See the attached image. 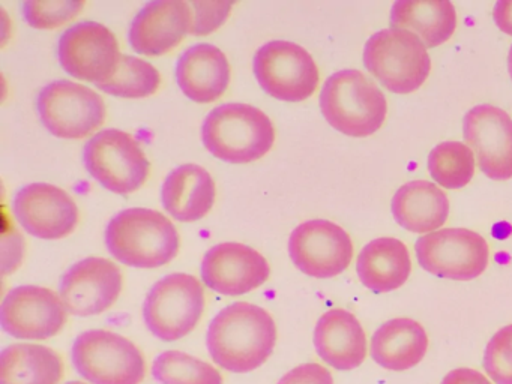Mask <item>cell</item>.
<instances>
[{
    "label": "cell",
    "mask_w": 512,
    "mask_h": 384,
    "mask_svg": "<svg viewBox=\"0 0 512 384\" xmlns=\"http://www.w3.org/2000/svg\"><path fill=\"white\" fill-rule=\"evenodd\" d=\"M152 374L161 384H223L217 368L175 350L166 351L154 360Z\"/></svg>",
    "instance_id": "f546056e"
},
{
    "label": "cell",
    "mask_w": 512,
    "mask_h": 384,
    "mask_svg": "<svg viewBox=\"0 0 512 384\" xmlns=\"http://www.w3.org/2000/svg\"><path fill=\"white\" fill-rule=\"evenodd\" d=\"M431 177L445 189H460L475 176V155L461 141L437 144L428 156Z\"/></svg>",
    "instance_id": "f1b7e54d"
},
{
    "label": "cell",
    "mask_w": 512,
    "mask_h": 384,
    "mask_svg": "<svg viewBox=\"0 0 512 384\" xmlns=\"http://www.w3.org/2000/svg\"><path fill=\"white\" fill-rule=\"evenodd\" d=\"M193 27L190 3L155 0L146 3L130 26V45L145 56H163L181 44Z\"/></svg>",
    "instance_id": "d6986e66"
},
{
    "label": "cell",
    "mask_w": 512,
    "mask_h": 384,
    "mask_svg": "<svg viewBox=\"0 0 512 384\" xmlns=\"http://www.w3.org/2000/svg\"><path fill=\"white\" fill-rule=\"evenodd\" d=\"M83 6L76 0H28L22 3V14L35 29H55L77 17Z\"/></svg>",
    "instance_id": "4dcf8cb0"
},
{
    "label": "cell",
    "mask_w": 512,
    "mask_h": 384,
    "mask_svg": "<svg viewBox=\"0 0 512 384\" xmlns=\"http://www.w3.org/2000/svg\"><path fill=\"white\" fill-rule=\"evenodd\" d=\"M508 71H509V77H511V80H512V45H511V48H509V53H508Z\"/></svg>",
    "instance_id": "8d00e7d4"
},
{
    "label": "cell",
    "mask_w": 512,
    "mask_h": 384,
    "mask_svg": "<svg viewBox=\"0 0 512 384\" xmlns=\"http://www.w3.org/2000/svg\"><path fill=\"white\" fill-rule=\"evenodd\" d=\"M202 140L215 158L229 164H250L272 149L275 128L259 108L230 102L206 116Z\"/></svg>",
    "instance_id": "277c9868"
},
{
    "label": "cell",
    "mask_w": 512,
    "mask_h": 384,
    "mask_svg": "<svg viewBox=\"0 0 512 384\" xmlns=\"http://www.w3.org/2000/svg\"><path fill=\"white\" fill-rule=\"evenodd\" d=\"M320 108L332 128L358 138L376 134L388 114L382 90L358 69H343L325 81Z\"/></svg>",
    "instance_id": "3957f363"
},
{
    "label": "cell",
    "mask_w": 512,
    "mask_h": 384,
    "mask_svg": "<svg viewBox=\"0 0 512 384\" xmlns=\"http://www.w3.org/2000/svg\"><path fill=\"white\" fill-rule=\"evenodd\" d=\"M484 369L496 384H512V324L502 327L487 344Z\"/></svg>",
    "instance_id": "1f68e13d"
},
{
    "label": "cell",
    "mask_w": 512,
    "mask_h": 384,
    "mask_svg": "<svg viewBox=\"0 0 512 384\" xmlns=\"http://www.w3.org/2000/svg\"><path fill=\"white\" fill-rule=\"evenodd\" d=\"M493 18L496 26L512 36V0H500L494 5Z\"/></svg>",
    "instance_id": "d590c367"
},
{
    "label": "cell",
    "mask_w": 512,
    "mask_h": 384,
    "mask_svg": "<svg viewBox=\"0 0 512 384\" xmlns=\"http://www.w3.org/2000/svg\"><path fill=\"white\" fill-rule=\"evenodd\" d=\"M124 276L113 261L89 257L62 276L59 294L68 312L79 317L103 314L118 300Z\"/></svg>",
    "instance_id": "9a60e30c"
},
{
    "label": "cell",
    "mask_w": 512,
    "mask_h": 384,
    "mask_svg": "<svg viewBox=\"0 0 512 384\" xmlns=\"http://www.w3.org/2000/svg\"><path fill=\"white\" fill-rule=\"evenodd\" d=\"M67 384H85V383H82V381H68Z\"/></svg>",
    "instance_id": "74e56055"
},
{
    "label": "cell",
    "mask_w": 512,
    "mask_h": 384,
    "mask_svg": "<svg viewBox=\"0 0 512 384\" xmlns=\"http://www.w3.org/2000/svg\"><path fill=\"white\" fill-rule=\"evenodd\" d=\"M317 354L338 371H352L367 359L365 330L352 312L335 308L319 318L314 330Z\"/></svg>",
    "instance_id": "ffe728a7"
},
{
    "label": "cell",
    "mask_w": 512,
    "mask_h": 384,
    "mask_svg": "<svg viewBox=\"0 0 512 384\" xmlns=\"http://www.w3.org/2000/svg\"><path fill=\"white\" fill-rule=\"evenodd\" d=\"M364 65L389 92L409 95L421 89L431 71L427 45L409 30L383 29L364 48Z\"/></svg>",
    "instance_id": "5b68a950"
},
{
    "label": "cell",
    "mask_w": 512,
    "mask_h": 384,
    "mask_svg": "<svg viewBox=\"0 0 512 384\" xmlns=\"http://www.w3.org/2000/svg\"><path fill=\"white\" fill-rule=\"evenodd\" d=\"M254 75L272 98L301 102L313 96L320 74L311 54L289 41H271L254 54Z\"/></svg>",
    "instance_id": "9c48e42d"
},
{
    "label": "cell",
    "mask_w": 512,
    "mask_h": 384,
    "mask_svg": "<svg viewBox=\"0 0 512 384\" xmlns=\"http://www.w3.org/2000/svg\"><path fill=\"white\" fill-rule=\"evenodd\" d=\"M71 360L92 384H140L145 380L142 351L130 339L109 330H88L77 336Z\"/></svg>",
    "instance_id": "8992f818"
},
{
    "label": "cell",
    "mask_w": 512,
    "mask_h": 384,
    "mask_svg": "<svg viewBox=\"0 0 512 384\" xmlns=\"http://www.w3.org/2000/svg\"><path fill=\"white\" fill-rule=\"evenodd\" d=\"M353 248L349 233L335 222L313 219L290 234L289 255L293 264L313 278H334L352 263Z\"/></svg>",
    "instance_id": "7c38bea8"
},
{
    "label": "cell",
    "mask_w": 512,
    "mask_h": 384,
    "mask_svg": "<svg viewBox=\"0 0 512 384\" xmlns=\"http://www.w3.org/2000/svg\"><path fill=\"white\" fill-rule=\"evenodd\" d=\"M200 272L206 287L215 293L241 296L265 284L271 267L251 246L226 242L206 252Z\"/></svg>",
    "instance_id": "ac0fdd59"
},
{
    "label": "cell",
    "mask_w": 512,
    "mask_h": 384,
    "mask_svg": "<svg viewBox=\"0 0 512 384\" xmlns=\"http://www.w3.org/2000/svg\"><path fill=\"white\" fill-rule=\"evenodd\" d=\"M205 311L202 284L188 273H172L158 281L143 303L146 326L157 338L178 341L193 332Z\"/></svg>",
    "instance_id": "ba28073f"
},
{
    "label": "cell",
    "mask_w": 512,
    "mask_h": 384,
    "mask_svg": "<svg viewBox=\"0 0 512 384\" xmlns=\"http://www.w3.org/2000/svg\"><path fill=\"white\" fill-rule=\"evenodd\" d=\"M106 245L122 264L155 269L178 255L181 240L175 225L163 213L134 207L113 216L106 228Z\"/></svg>",
    "instance_id": "7a4b0ae2"
},
{
    "label": "cell",
    "mask_w": 512,
    "mask_h": 384,
    "mask_svg": "<svg viewBox=\"0 0 512 384\" xmlns=\"http://www.w3.org/2000/svg\"><path fill=\"white\" fill-rule=\"evenodd\" d=\"M430 339L418 321L394 318L386 321L371 338V357L389 371L403 372L424 360Z\"/></svg>",
    "instance_id": "603a6c76"
},
{
    "label": "cell",
    "mask_w": 512,
    "mask_h": 384,
    "mask_svg": "<svg viewBox=\"0 0 512 384\" xmlns=\"http://www.w3.org/2000/svg\"><path fill=\"white\" fill-rule=\"evenodd\" d=\"M356 272L362 284L373 293H389L406 284L412 260L406 243L395 237H380L359 252Z\"/></svg>",
    "instance_id": "cb8c5ba5"
},
{
    "label": "cell",
    "mask_w": 512,
    "mask_h": 384,
    "mask_svg": "<svg viewBox=\"0 0 512 384\" xmlns=\"http://www.w3.org/2000/svg\"><path fill=\"white\" fill-rule=\"evenodd\" d=\"M14 215L32 236L58 240L70 236L79 222L76 201L55 185L31 183L14 198Z\"/></svg>",
    "instance_id": "e0dca14e"
},
{
    "label": "cell",
    "mask_w": 512,
    "mask_h": 384,
    "mask_svg": "<svg viewBox=\"0 0 512 384\" xmlns=\"http://www.w3.org/2000/svg\"><path fill=\"white\" fill-rule=\"evenodd\" d=\"M278 384H334L331 372L319 363H304L287 372Z\"/></svg>",
    "instance_id": "836d02e7"
},
{
    "label": "cell",
    "mask_w": 512,
    "mask_h": 384,
    "mask_svg": "<svg viewBox=\"0 0 512 384\" xmlns=\"http://www.w3.org/2000/svg\"><path fill=\"white\" fill-rule=\"evenodd\" d=\"M215 182L208 170L196 164H184L166 177L161 189L164 209L181 222L205 218L215 203Z\"/></svg>",
    "instance_id": "7402d4cb"
},
{
    "label": "cell",
    "mask_w": 512,
    "mask_h": 384,
    "mask_svg": "<svg viewBox=\"0 0 512 384\" xmlns=\"http://www.w3.org/2000/svg\"><path fill=\"white\" fill-rule=\"evenodd\" d=\"M391 209L401 227L412 233L428 234L445 225L449 198L436 183L413 180L395 192Z\"/></svg>",
    "instance_id": "d4e9b609"
},
{
    "label": "cell",
    "mask_w": 512,
    "mask_h": 384,
    "mask_svg": "<svg viewBox=\"0 0 512 384\" xmlns=\"http://www.w3.org/2000/svg\"><path fill=\"white\" fill-rule=\"evenodd\" d=\"M44 126L59 138L80 140L106 120V104L94 90L70 80L47 84L37 98Z\"/></svg>",
    "instance_id": "8fae6325"
},
{
    "label": "cell",
    "mask_w": 512,
    "mask_h": 384,
    "mask_svg": "<svg viewBox=\"0 0 512 384\" xmlns=\"http://www.w3.org/2000/svg\"><path fill=\"white\" fill-rule=\"evenodd\" d=\"M160 84L161 75L154 65L128 54H121L113 74L97 86L104 93L118 98L137 99L154 95Z\"/></svg>",
    "instance_id": "83f0119b"
},
{
    "label": "cell",
    "mask_w": 512,
    "mask_h": 384,
    "mask_svg": "<svg viewBox=\"0 0 512 384\" xmlns=\"http://www.w3.org/2000/svg\"><path fill=\"white\" fill-rule=\"evenodd\" d=\"M64 362L52 348L13 344L0 354V384H59Z\"/></svg>",
    "instance_id": "4316f807"
},
{
    "label": "cell",
    "mask_w": 512,
    "mask_h": 384,
    "mask_svg": "<svg viewBox=\"0 0 512 384\" xmlns=\"http://www.w3.org/2000/svg\"><path fill=\"white\" fill-rule=\"evenodd\" d=\"M176 80L191 101L199 104L217 101L229 87V60L215 45H193L176 63Z\"/></svg>",
    "instance_id": "44dd1931"
},
{
    "label": "cell",
    "mask_w": 512,
    "mask_h": 384,
    "mask_svg": "<svg viewBox=\"0 0 512 384\" xmlns=\"http://www.w3.org/2000/svg\"><path fill=\"white\" fill-rule=\"evenodd\" d=\"M86 170L104 188L128 195L145 185L151 162L139 141L121 129H104L83 149Z\"/></svg>",
    "instance_id": "52a82bcc"
},
{
    "label": "cell",
    "mask_w": 512,
    "mask_h": 384,
    "mask_svg": "<svg viewBox=\"0 0 512 384\" xmlns=\"http://www.w3.org/2000/svg\"><path fill=\"white\" fill-rule=\"evenodd\" d=\"M463 134L485 176L511 179L512 117L505 110L490 104L470 108L463 119Z\"/></svg>",
    "instance_id": "2e32d148"
},
{
    "label": "cell",
    "mask_w": 512,
    "mask_h": 384,
    "mask_svg": "<svg viewBox=\"0 0 512 384\" xmlns=\"http://www.w3.org/2000/svg\"><path fill=\"white\" fill-rule=\"evenodd\" d=\"M442 384H493L487 375L470 368H458L445 375Z\"/></svg>",
    "instance_id": "e575fe53"
},
{
    "label": "cell",
    "mask_w": 512,
    "mask_h": 384,
    "mask_svg": "<svg viewBox=\"0 0 512 384\" xmlns=\"http://www.w3.org/2000/svg\"><path fill=\"white\" fill-rule=\"evenodd\" d=\"M59 63L67 74L100 84L118 65V39L97 21H82L62 33L58 44Z\"/></svg>",
    "instance_id": "5bb4252c"
},
{
    "label": "cell",
    "mask_w": 512,
    "mask_h": 384,
    "mask_svg": "<svg viewBox=\"0 0 512 384\" xmlns=\"http://www.w3.org/2000/svg\"><path fill=\"white\" fill-rule=\"evenodd\" d=\"M67 306L58 294L37 285L13 288L0 308L2 329L19 339L53 338L64 329Z\"/></svg>",
    "instance_id": "4fadbf2b"
},
{
    "label": "cell",
    "mask_w": 512,
    "mask_h": 384,
    "mask_svg": "<svg viewBox=\"0 0 512 384\" xmlns=\"http://www.w3.org/2000/svg\"><path fill=\"white\" fill-rule=\"evenodd\" d=\"M233 2H193V27L194 35H208L221 26L229 17Z\"/></svg>",
    "instance_id": "d6a6232c"
},
{
    "label": "cell",
    "mask_w": 512,
    "mask_h": 384,
    "mask_svg": "<svg viewBox=\"0 0 512 384\" xmlns=\"http://www.w3.org/2000/svg\"><path fill=\"white\" fill-rule=\"evenodd\" d=\"M277 326L266 309L236 302L218 312L209 324L206 345L221 368L236 374L260 368L274 351Z\"/></svg>",
    "instance_id": "6da1fadb"
},
{
    "label": "cell",
    "mask_w": 512,
    "mask_h": 384,
    "mask_svg": "<svg viewBox=\"0 0 512 384\" xmlns=\"http://www.w3.org/2000/svg\"><path fill=\"white\" fill-rule=\"evenodd\" d=\"M391 29L409 30L427 48L439 47L457 29V12L448 0H398L389 17Z\"/></svg>",
    "instance_id": "484cf974"
},
{
    "label": "cell",
    "mask_w": 512,
    "mask_h": 384,
    "mask_svg": "<svg viewBox=\"0 0 512 384\" xmlns=\"http://www.w3.org/2000/svg\"><path fill=\"white\" fill-rule=\"evenodd\" d=\"M422 269L440 278L472 281L487 269L490 246L481 234L467 228H443L416 242Z\"/></svg>",
    "instance_id": "30bf717a"
}]
</instances>
